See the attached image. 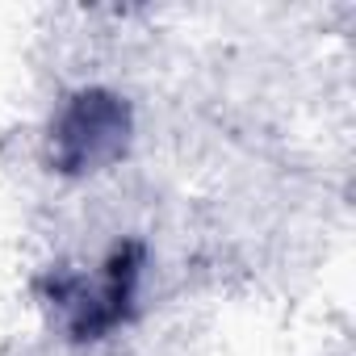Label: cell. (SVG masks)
I'll list each match as a JSON object with an SVG mask.
<instances>
[{
	"instance_id": "2",
	"label": "cell",
	"mask_w": 356,
	"mask_h": 356,
	"mask_svg": "<svg viewBox=\"0 0 356 356\" xmlns=\"http://www.w3.org/2000/svg\"><path fill=\"white\" fill-rule=\"evenodd\" d=\"M134 147V105L109 84H80L55 101L42 126V168L59 181L113 172Z\"/></svg>"
},
{
	"instance_id": "1",
	"label": "cell",
	"mask_w": 356,
	"mask_h": 356,
	"mask_svg": "<svg viewBox=\"0 0 356 356\" xmlns=\"http://www.w3.org/2000/svg\"><path fill=\"white\" fill-rule=\"evenodd\" d=\"M151 248L143 235H118L92 264L55 260L34 277V298L72 348H101L130 331L147 310Z\"/></svg>"
}]
</instances>
